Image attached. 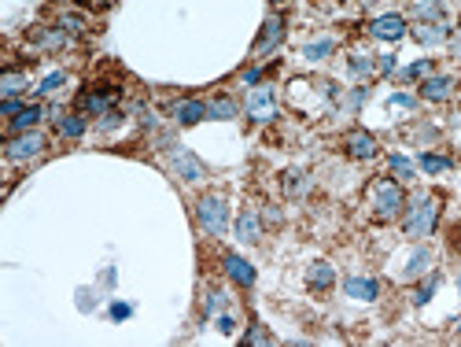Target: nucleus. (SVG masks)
<instances>
[{"mask_svg":"<svg viewBox=\"0 0 461 347\" xmlns=\"http://www.w3.org/2000/svg\"><path fill=\"white\" fill-rule=\"evenodd\" d=\"M435 218H439V196H435V192L417 196L414 207H409V214H406V237H414V240L428 237L435 229Z\"/></svg>","mask_w":461,"mask_h":347,"instance_id":"obj_1","label":"nucleus"},{"mask_svg":"<svg viewBox=\"0 0 461 347\" xmlns=\"http://www.w3.org/2000/svg\"><path fill=\"white\" fill-rule=\"evenodd\" d=\"M196 218H199L203 233L222 237L225 226H229V207H225V200H222V196H203V200L196 203Z\"/></svg>","mask_w":461,"mask_h":347,"instance_id":"obj_2","label":"nucleus"},{"mask_svg":"<svg viewBox=\"0 0 461 347\" xmlns=\"http://www.w3.org/2000/svg\"><path fill=\"white\" fill-rule=\"evenodd\" d=\"M402 203H406V196H402V189H399V182H391V177H380V182L373 185V211H377V218H395L402 211Z\"/></svg>","mask_w":461,"mask_h":347,"instance_id":"obj_3","label":"nucleus"},{"mask_svg":"<svg viewBox=\"0 0 461 347\" xmlns=\"http://www.w3.org/2000/svg\"><path fill=\"white\" fill-rule=\"evenodd\" d=\"M248 119L251 122H273L277 119V96H273V85H255L248 93Z\"/></svg>","mask_w":461,"mask_h":347,"instance_id":"obj_4","label":"nucleus"},{"mask_svg":"<svg viewBox=\"0 0 461 347\" xmlns=\"http://www.w3.org/2000/svg\"><path fill=\"white\" fill-rule=\"evenodd\" d=\"M45 148H48V140L37 133V130H22L19 137L8 140V159L11 163H27V159H37Z\"/></svg>","mask_w":461,"mask_h":347,"instance_id":"obj_5","label":"nucleus"},{"mask_svg":"<svg viewBox=\"0 0 461 347\" xmlns=\"http://www.w3.org/2000/svg\"><path fill=\"white\" fill-rule=\"evenodd\" d=\"M285 41V15H270L262 22V34H259V41H255L251 52L255 56H266V52H273V48Z\"/></svg>","mask_w":461,"mask_h":347,"instance_id":"obj_6","label":"nucleus"},{"mask_svg":"<svg viewBox=\"0 0 461 347\" xmlns=\"http://www.w3.org/2000/svg\"><path fill=\"white\" fill-rule=\"evenodd\" d=\"M170 163H174L177 177H185V182H203V177H207V166H203L196 156H192L188 148H177L174 156H170Z\"/></svg>","mask_w":461,"mask_h":347,"instance_id":"obj_7","label":"nucleus"},{"mask_svg":"<svg viewBox=\"0 0 461 347\" xmlns=\"http://www.w3.org/2000/svg\"><path fill=\"white\" fill-rule=\"evenodd\" d=\"M343 152H347L351 159H373L377 156V140H373V133L354 130V133H347V140H343Z\"/></svg>","mask_w":461,"mask_h":347,"instance_id":"obj_8","label":"nucleus"},{"mask_svg":"<svg viewBox=\"0 0 461 347\" xmlns=\"http://www.w3.org/2000/svg\"><path fill=\"white\" fill-rule=\"evenodd\" d=\"M369 34L380 37V41H399V37L406 34V19L402 15H380V19H373Z\"/></svg>","mask_w":461,"mask_h":347,"instance_id":"obj_9","label":"nucleus"},{"mask_svg":"<svg viewBox=\"0 0 461 347\" xmlns=\"http://www.w3.org/2000/svg\"><path fill=\"white\" fill-rule=\"evenodd\" d=\"M119 96V89H93V93H82L78 96V108L82 111H89V115H107V108H111V100Z\"/></svg>","mask_w":461,"mask_h":347,"instance_id":"obj_10","label":"nucleus"},{"mask_svg":"<svg viewBox=\"0 0 461 347\" xmlns=\"http://www.w3.org/2000/svg\"><path fill=\"white\" fill-rule=\"evenodd\" d=\"M170 115L181 126H196L199 119H207V104H199V100H177Z\"/></svg>","mask_w":461,"mask_h":347,"instance_id":"obj_11","label":"nucleus"},{"mask_svg":"<svg viewBox=\"0 0 461 347\" xmlns=\"http://www.w3.org/2000/svg\"><path fill=\"white\" fill-rule=\"evenodd\" d=\"M225 274L233 277L236 285H244V288L255 285V266L248 259H240V255H225Z\"/></svg>","mask_w":461,"mask_h":347,"instance_id":"obj_12","label":"nucleus"},{"mask_svg":"<svg viewBox=\"0 0 461 347\" xmlns=\"http://www.w3.org/2000/svg\"><path fill=\"white\" fill-rule=\"evenodd\" d=\"M306 285H310L314 292H328L332 285H336V270H332L328 263H314L310 274H306Z\"/></svg>","mask_w":461,"mask_h":347,"instance_id":"obj_13","label":"nucleus"},{"mask_svg":"<svg viewBox=\"0 0 461 347\" xmlns=\"http://www.w3.org/2000/svg\"><path fill=\"white\" fill-rule=\"evenodd\" d=\"M347 295L351 300H362V303H369V300H377V292H380V285L373 277H347Z\"/></svg>","mask_w":461,"mask_h":347,"instance_id":"obj_14","label":"nucleus"},{"mask_svg":"<svg viewBox=\"0 0 461 347\" xmlns=\"http://www.w3.org/2000/svg\"><path fill=\"white\" fill-rule=\"evenodd\" d=\"M414 37L421 45H439V41H446V27H443V22H417Z\"/></svg>","mask_w":461,"mask_h":347,"instance_id":"obj_15","label":"nucleus"},{"mask_svg":"<svg viewBox=\"0 0 461 347\" xmlns=\"http://www.w3.org/2000/svg\"><path fill=\"white\" fill-rule=\"evenodd\" d=\"M451 89H454L451 78H425V82H421V96H425V100H446V96H451Z\"/></svg>","mask_w":461,"mask_h":347,"instance_id":"obj_16","label":"nucleus"},{"mask_svg":"<svg viewBox=\"0 0 461 347\" xmlns=\"http://www.w3.org/2000/svg\"><path fill=\"white\" fill-rule=\"evenodd\" d=\"M0 93H4L8 100H15L19 93H27V74H19V71H4V74H0Z\"/></svg>","mask_w":461,"mask_h":347,"instance_id":"obj_17","label":"nucleus"},{"mask_svg":"<svg viewBox=\"0 0 461 347\" xmlns=\"http://www.w3.org/2000/svg\"><path fill=\"white\" fill-rule=\"evenodd\" d=\"M56 130L63 137H70V140H78L85 133V115H63V119L56 122Z\"/></svg>","mask_w":461,"mask_h":347,"instance_id":"obj_18","label":"nucleus"},{"mask_svg":"<svg viewBox=\"0 0 461 347\" xmlns=\"http://www.w3.org/2000/svg\"><path fill=\"white\" fill-rule=\"evenodd\" d=\"M41 115H45V108H37V104H30V108H22L19 115H15V119H11V130H30V126H37V122H41Z\"/></svg>","mask_w":461,"mask_h":347,"instance_id":"obj_19","label":"nucleus"},{"mask_svg":"<svg viewBox=\"0 0 461 347\" xmlns=\"http://www.w3.org/2000/svg\"><path fill=\"white\" fill-rule=\"evenodd\" d=\"M259 233H262V229H259V218H255L251 211H248V214H240V222H236V237L244 240V244H255V240H259Z\"/></svg>","mask_w":461,"mask_h":347,"instance_id":"obj_20","label":"nucleus"},{"mask_svg":"<svg viewBox=\"0 0 461 347\" xmlns=\"http://www.w3.org/2000/svg\"><path fill=\"white\" fill-rule=\"evenodd\" d=\"M207 119H236V100L229 96H218L207 104Z\"/></svg>","mask_w":461,"mask_h":347,"instance_id":"obj_21","label":"nucleus"},{"mask_svg":"<svg viewBox=\"0 0 461 347\" xmlns=\"http://www.w3.org/2000/svg\"><path fill=\"white\" fill-rule=\"evenodd\" d=\"M417 19L421 22H425V19H435V22H443L446 19V11H443V4H439V0H417Z\"/></svg>","mask_w":461,"mask_h":347,"instance_id":"obj_22","label":"nucleus"},{"mask_svg":"<svg viewBox=\"0 0 461 347\" xmlns=\"http://www.w3.org/2000/svg\"><path fill=\"white\" fill-rule=\"evenodd\" d=\"M303 189H306V170H299V166L285 170V192H288V196H299Z\"/></svg>","mask_w":461,"mask_h":347,"instance_id":"obj_23","label":"nucleus"},{"mask_svg":"<svg viewBox=\"0 0 461 347\" xmlns=\"http://www.w3.org/2000/svg\"><path fill=\"white\" fill-rule=\"evenodd\" d=\"M33 41L41 45V48H59V45H67V34H59V30H37Z\"/></svg>","mask_w":461,"mask_h":347,"instance_id":"obj_24","label":"nucleus"},{"mask_svg":"<svg viewBox=\"0 0 461 347\" xmlns=\"http://www.w3.org/2000/svg\"><path fill=\"white\" fill-rule=\"evenodd\" d=\"M421 170L443 174V170H451V159H446V156H421Z\"/></svg>","mask_w":461,"mask_h":347,"instance_id":"obj_25","label":"nucleus"},{"mask_svg":"<svg viewBox=\"0 0 461 347\" xmlns=\"http://www.w3.org/2000/svg\"><path fill=\"white\" fill-rule=\"evenodd\" d=\"M432 263V255L425 251V248H421V251H414V259H409V266H406V277H417L421 274V270H425Z\"/></svg>","mask_w":461,"mask_h":347,"instance_id":"obj_26","label":"nucleus"},{"mask_svg":"<svg viewBox=\"0 0 461 347\" xmlns=\"http://www.w3.org/2000/svg\"><path fill=\"white\" fill-rule=\"evenodd\" d=\"M59 85H67V74H63V71H59V74H48V78L37 85V93H45V96H48V93H56Z\"/></svg>","mask_w":461,"mask_h":347,"instance_id":"obj_27","label":"nucleus"},{"mask_svg":"<svg viewBox=\"0 0 461 347\" xmlns=\"http://www.w3.org/2000/svg\"><path fill=\"white\" fill-rule=\"evenodd\" d=\"M351 71H354V74H362V78H365V74H373V71H377V63L369 59V56H351Z\"/></svg>","mask_w":461,"mask_h":347,"instance_id":"obj_28","label":"nucleus"},{"mask_svg":"<svg viewBox=\"0 0 461 347\" xmlns=\"http://www.w3.org/2000/svg\"><path fill=\"white\" fill-rule=\"evenodd\" d=\"M328 52H332V41H317V45H306V48H303L306 59H322V56H328Z\"/></svg>","mask_w":461,"mask_h":347,"instance_id":"obj_29","label":"nucleus"},{"mask_svg":"<svg viewBox=\"0 0 461 347\" xmlns=\"http://www.w3.org/2000/svg\"><path fill=\"white\" fill-rule=\"evenodd\" d=\"M391 170L399 174V177H414V163L402 159V156H391Z\"/></svg>","mask_w":461,"mask_h":347,"instance_id":"obj_30","label":"nucleus"},{"mask_svg":"<svg viewBox=\"0 0 461 347\" xmlns=\"http://www.w3.org/2000/svg\"><path fill=\"white\" fill-rule=\"evenodd\" d=\"M435 285H439V277H428L425 285L417 288V295H414V300H417V303H428V300H432V292H435Z\"/></svg>","mask_w":461,"mask_h":347,"instance_id":"obj_31","label":"nucleus"},{"mask_svg":"<svg viewBox=\"0 0 461 347\" xmlns=\"http://www.w3.org/2000/svg\"><path fill=\"white\" fill-rule=\"evenodd\" d=\"M244 344H270V332H266L262 325H251L248 337H244Z\"/></svg>","mask_w":461,"mask_h":347,"instance_id":"obj_32","label":"nucleus"},{"mask_svg":"<svg viewBox=\"0 0 461 347\" xmlns=\"http://www.w3.org/2000/svg\"><path fill=\"white\" fill-rule=\"evenodd\" d=\"M406 78L414 82V78H428V59H421V63H414V67H406Z\"/></svg>","mask_w":461,"mask_h":347,"instance_id":"obj_33","label":"nucleus"},{"mask_svg":"<svg viewBox=\"0 0 461 347\" xmlns=\"http://www.w3.org/2000/svg\"><path fill=\"white\" fill-rule=\"evenodd\" d=\"M222 307H225V295H222V292H211V295H207V314L222 311Z\"/></svg>","mask_w":461,"mask_h":347,"instance_id":"obj_34","label":"nucleus"},{"mask_svg":"<svg viewBox=\"0 0 461 347\" xmlns=\"http://www.w3.org/2000/svg\"><path fill=\"white\" fill-rule=\"evenodd\" d=\"M22 108H19V100H4V104H0V115H4V119H15Z\"/></svg>","mask_w":461,"mask_h":347,"instance_id":"obj_35","label":"nucleus"},{"mask_svg":"<svg viewBox=\"0 0 461 347\" xmlns=\"http://www.w3.org/2000/svg\"><path fill=\"white\" fill-rule=\"evenodd\" d=\"M111 318H114V321H119V318H130V307H126V303H114V307H111Z\"/></svg>","mask_w":461,"mask_h":347,"instance_id":"obj_36","label":"nucleus"},{"mask_svg":"<svg viewBox=\"0 0 461 347\" xmlns=\"http://www.w3.org/2000/svg\"><path fill=\"white\" fill-rule=\"evenodd\" d=\"M218 329H222V332H225V337H229V332H233L236 325H233V318H218Z\"/></svg>","mask_w":461,"mask_h":347,"instance_id":"obj_37","label":"nucleus"},{"mask_svg":"<svg viewBox=\"0 0 461 347\" xmlns=\"http://www.w3.org/2000/svg\"><path fill=\"white\" fill-rule=\"evenodd\" d=\"M391 104H399V108H414V96H402V93H399V96H391Z\"/></svg>","mask_w":461,"mask_h":347,"instance_id":"obj_38","label":"nucleus"},{"mask_svg":"<svg viewBox=\"0 0 461 347\" xmlns=\"http://www.w3.org/2000/svg\"><path fill=\"white\" fill-rule=\"evenodd\" d=\"M380 71L391 74V71H395V56H384V59H380Z\"/></svg>","mask_w":461,"mask_h":347,"instance_id":"obj_39","label":"nucleus"},{"mask_svg":"<svg viewBox=\"0 0 461 347\" xmlns=\"http://www.w3.org/2000/svg\"><path fill=\"white\" fill-rule=\"evenodd\" d=\"M85 4L93 8V11H104V8H111V0H85Z\"/></svg>","mask_w":461,"mask_h":347,"instance_id":"obj_40","label":"nucleus"},{"mask_svg":"<svg viewBox=\"0 0 461 347\" xmlns=\"http://www.w3.org/2000/svg\"><path fill=\"white\" fill-rule=\"evenodd\" d=\"M451 52H454V56H458V59H461V30H458V34H454V41H451Z\"/></svg>","mask_w":461,"mask_h":347,"instance_id":"obj_41","label":"nucleus"},{"mask_svg":"<svg viewBox=\"0 0 461 347\" xmlns=\"http://www.w3.org/2000/svg\"><path fill=\"white\" fill-rule=\"evenodd\" d=\"M273 4H285V0H273Z\"/></svg>","mask_w":461,"mask_h":347,"instance_id":"obj_42","label":"nucleus"}]
</instances>
